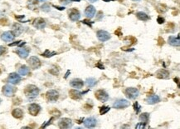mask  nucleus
Returning <instances> with one entry per match:
<instances>
[{
    "label": "nucleus",
    "instance_id": "nucleus-1",
    "mask_svg": "<svg viewBox=\"0 0 180 129\" xmlns=\"http://www.w3.org/2000/svg\"><path fill=\"white\" fill-rule=\"evenodd\" d=\"M24 93L27 96V97L30 99H33L38 95L39 89L34 85H28L25 88Z\"/></svg>",
    "mask_w": 180,
    "mask_h": 129
},
{
    "label": "nucleus",
    "instance_id": "nucleus-2",
    "mask_svg": "<svg viewBox=\"0 0 180 129\" xmlns=\"http://www.w3.org/2000/svg\"><path fill=\"white\" fill-rule=\"evenodd\" d=\"M139 90L135 88H128L125 90V95L130 99H135L139 96Z\"/></svg>",
    "mask_w": 180,
    "mask_h": 129
},
{
    "label": "nucleus",
    "instance_id": "nucleus-3",
    "mask_svg": "<svg viewBox=\"0 0 180 129\" xmlns=\"http://www.w3.org/2000/svg\"><path fill=\"white\" fill-rule=\"evenodd\" d=\"M95 97L97 98L99 101L102 102V103H105L106 102L107 100L109 99V95L106 92L103 90V89H100L98 90L95 93Z\"/></svg>",
    "mask_w": 180,
    "mask_h": 129
},
{
    "label": "nucleus",
    "instance_id": "nucleus-4",
    "mask_svg": "<svg viewBox=\"0 0 180 129\" xmlns=\"http://www.w3.org/2000/svg\"><path fill=\"white\" fill-rule=\"evenodd\" d=\"M129 106H130L129 101H127L125 99H119L117 101H115L113 104V107L117 109L125 108H128Z\"/></svg>",
    "mask_w": 180,
    "mask_h": 129
},
{
    "label": "nucleus",
    "instance_id": "nucleus-5",
    "mask_svg": "<svg viewBox=\"0 0 180 129\" xmlns=\"http://www.w3.org/2000/svg\"><path fill=\"white\" fill-rule=\"evenodd\" d=\"M46 95H47V98L49 102H56L59 97V93L56 90H49Z\"/></svg>",
    "mask_w": 180,
    "mask_h": 129
},
{
    "label": "nucleus",
    "instance_id": "nucleus-6",
    "mask_svg": "<svg viewBox=\"0 0 180 129\" xmlns=\"http://www.w3.org/2000/svg\"><path fill=\"white\" fill-rule=\"evenodd\" d=\"M15 91H16V88L9 84H7L3 88V93L6 97H13V94L15 93Z\"/></svg>",
    "mask_w": 180,
    "mask_h": 129
},
{
    "label": "nucleus",
    "instance_id": "nucleus-7",
    "mask_svg": "<svg viewBox=\"0 0 180 129\" xmlns=\"http://www.w3.org/2000/svg\"><path fill=\"white\" fill-rule=\"evenodd\" d=\"M28 63H29L30 67L33 69H37L41 66V61L39 60L38 58L37 57H31L28 60Z\"/></svg>",
    "mask_w": 180,
    "mask_h": 129
},
{
    "label": "nucleus",
    "instance_id": "nucleus-8",
    "mask_svg": "<svg viewBox=\"0 0 180 129\" xmlns=\"http://www.w3.org/2000/svg\"><path fill=\"white\" fill-rule=\"evenodd\" d=\"M98 39L101 42H106L110 38V34L105 30H100L97 32Z\"/></svg>",
    "mask_w": 180,
    "mask_h": 129
},
{
    "label": "nucleus",
    "instance_id": "nucleus-9",
    "mask_svg": "<svg viewBox=\"0 0 180 129\" xmlns=\"http://www.w3.org/2000/svg\"><path fill=\"white\" fill-rule=\"evenodd\" d=\"M58 125L60 128H70L72 127V122L69 118H62L59 121Z\"/></svg>",
    "mask_w": 180,
    "mask_h": 129
},
{
    "label": "nucleus",
    "instance_id": "nucleus-10",
    "mask_svg": "<svg viewBox=\"0 0 180 129\" xmlns=\"http://www.w3.org/2000/svg\"><path fill=\"white\" fill-rule=\"evenodd\" d=\"M70 85L75 89H81L84 86V82L80 78H74L70 82Z\"/></svg>",
    "mask_w": 180,
    "mask_h": 129
},
{
    "label": "nucleus",
    "instance_id": "nucleus-11",
    "mask_svg": "<svg viewBox=\"0 0 180 129\" xmlns=\"http://www.w3.org/2000/svg\"><path fill=\"white\" fill-rule=\"evenodd\" d=\"M97 124V121L95 117H88L86 120L84 121V126L87 128H92L95 127Z\"/></svg>",
    "mask_w": 180,
    "mask_h": 129
},
{
    "label": "nucleus",
    "instance_id": "nucleus-12",
    "mask_svg": "<svg viewBox=\"0 0 180 129\" xmlns=\"http://www.w3.org/2000/svg\"><path fill=\"white\" fill-rule=\"evenodd\" d=\"M40 110H41L40 106L38 105V104H36V103L31 104V105L29 106V108H28L29 113L32 115V116H37V115L39 113Z\"/></svg>",
    "mask_w": 180,
    "mask_h": 129
},
{
    "label": "nucleus",
    "instance_id": "nucleus-13",
    "mask_svg": "<svg viewBox=\"0 0 180 129\" xmlns=\"http://www.w3.org/2000/svg\"><path fill=\"white\" fill-rule=\"evenodd\" d=\"M21 81V77L16 73H13L9 75L8 78V82H10L11 84H17Z\"/></svg>",
    "mask_w": 180,
    "mask_h": 129
},
{
    "label": "nucleus",
    "instance_id": "nucleus-14",
    "mask_svg": "<svg viewBox=\"0 0 180 129\" xmlns=\"http://www.w3.org/2000/svg\"><path fill=\"white\" fill-rule=\"evenodd\" d=\"M82 93H81L78 89H72L69 92L70 97L74 100H80L82 97Z\"/></svg>",
    "mask_w": 180,
    "mask_h": 129
},
{
    "label": "nucleus",
    "instance_id": "nucleus-15",
    "mask_svg": "<svg viewBox=\"0 0 180 129\" xmlns=\"http://www.w3.org/2000/svg\"><path fill=\"white\" fill-rule=\"evenodd\" d=\"M85 14L88 18H92L95 14V8L92 5H90L85 10Z\"/></svg>",
    "mask_w": 180,
    "mask_h": 129
},
{
    "label": "nucleus",
    "instance_id": "nucleus-16",
    "mask_svg": "<svg viewBox=\"0 0 180 129\" xmlns=\"http://www.w3.org/2000/svg\"><path fill=\"white\" fill-rule=\"evenodd\" d=\"M69 18L71 21H77L79 20L81 18V14L78 10H77L76 9H71V13L69 14Z\"/></svg>",
    "mask_w": 180,
    "mask_h": 129
},
{
    "label": "nucleus",
    "instance_id": "nucleus-17",
    "mask_svg": "<svg viewBox=\"0 0 180 129\" xmlns=\"http://www.w3.org/2000/svg\"><path fill=\"white\" fill-rule=\"evenodd\" d=\"M14 34L12 32H5L2 34L1 38L4 42H11L14 39Z\"/></svg>",
    "mask_w": 180,
    "mask_h": 129
},
{
    "label": "nucleus",
    "instance_id": "nucleus-18",
    "mask_svg": "<svg viewBox=\"0 0 180 129\" xmlns=\"http://www.w3.org/2000/svg\"><path fill=\"white\" fill-rule=\"evenodd\" d=\"M160 98L157 95H151L149 97L146 98V103L148 104H155V103H160Z\"/></svg>",
    "mask_w": 180,
    "mask_h": 129
},
{
    "label": "nucleus",
    "instance_id": "nucleus-19",
    "mask_svg": "<svg viewBox=\"0 0 180 129\" xmlns=\"http://www.w3.org/2000/svg\"><path fill=\"white\" fill-rule=\"evenodd\" d=\"M156 77L158 78H163V79H166L169 77V73L165 69H160L156 73Z\"/></svg>",
    "mask_w": 180,
    "mask_h": 129
},
{
    "label": "nucleus",
    "instance_id": "nucleus-20",
    "mask_svg": "<svg viewBox=\"0 0 180 129\" xmlns=\"http://www.w3.org/2000/svg\"><path fill=\"white\" fill-rule=\"evenodd\" d=\"M33 25H34L37 28H38V29H42V28L46 26V23H45L44 19H42V18H38V19H36V20L34 21Z\"/></svg>",
    "mask_w": 180,
    "mask_h": 129
},
{
    "label": "nucleus",
    "instance_id": "nucleus-21",
    "mask_svg": "<svg viewBox=\"0 0 180 129\" xmlns=\"http://www.w3.org/2000/svg\"><path fill=\"white\" fill-rule=\"evenodd\" d=\"M168 44L172 45V46H174V47H178L180 44V41H179V37H174V36H171V37H169L168 38Z\"/></svg>",
    "mask_w": 180,
    "mask_h": 129
},
{
    "label": "nucleus",
    "instance_id": "nucleus-22",
    "mask_svg": "<svg viewBox=\"0 0 180 129\" xmlns=\"http://www.w3.org/2000/svg\"><path fill=\"white\" fill-rule=\"evenodd\" d=\"M18 54L19 55L20 58L22 59H26L28 54H29V50L27 49V48H23V47H22V48H19L18 50Z\"/></svg>",
    "mask_w": 180,
    "mask_h": 129
},
{
    "label": "nucleus",
    "instance_id": "nucleus-23",
    "mask_svg": "<svg viewBox=\"0 0 180 129\" xmlns=\"http://www.w3.org/2000/svg\"><path fill=\"white\" fill-rule=\"evenodd\" d=\"M13 32H14V35H20L21 33L23 32V27L19 25L18 24H15L13 26Z\"/></svg>",
    "mask_w": 180,
    "mask_h": 129
},
{
    "label": "nucleus",
    "instance_id": "nucleus-24",
    "mask_svg": "<svg viewBox=\"0 0 180 129\" xmlns=\"http://www.w3.org/2000/svg\"><path fill=\"white\" fill-rule=\"evenodd\" d=\"M12 115L15 118H22L23 116V112L20 108H16L12 112Z\"/></svg>",
    "mask_w": 180,
    "mask_h": 129
},
{
    "label": "nucleus",
    "instance_id": "nucleus-25",
    "mask_svg": "<svg viewBox=\"0 0 180 129\" xmlns=\"http://www.w3.org/2000/svg\"><path fill=\"white\" fill-rule=\"evenodd\" d=\"M30 69L27 66H22L19 69H18V73L20 74L21 76H26L27 74H29Z\"/></svg>",
    "mask_w": 180,
    "mask_h": 129
},
{
    "label": "nucleus",
    "instance_id": "nucleus-26",
    "mask_svg": "<svg viewBox=\"0 0 180 129\" xmlns=\"http://www.w3.org/2000/svg\"><path fill=\"white\" fill-rule=\"evenodd\" d=\"M136 16H137V18L142 21H147L149 19V17L146 13H145L143 12L137 13H136Z\"/></svg>",
    "mask_w": 180,
    "mask_h": 129
},
{
    "label": "nucleus",
    "instance_id": "nucleus-27",
    "mask_svg": "<svg viewBox=\"0 0 180 129\" xmlns=\"http://www.w3.org/2000/svg\"><path fill=\"white\" fill-rule=\"evenodd\" d=\"M149 114L147 113V112H145V113H143V114L140 115L139 120H140V122H141L142 123L146 124V123H148V121H149Z\"/></svg>",
    "mask_w": 180,
    "mask_h": 129
},
{
    "label": "nucleus",
    "instance_id": "nucleus-28",
    "mask_svg": "<svg viewBox=\"0 0 180 129\" xmlns=\"http://www.w3.org/2000/svg\"><path fill=\"white\" fill-rule=\"evenodd\" d=\"M96 82H97L96 79H95L93 78H87V79H86V84L88 86V87H90V88H92V87H94V86L96 84Z\"/></svg>",
    "mask_w": 180,
    "mask_h": 129
},
{
    "label": "nucleus",
    "instance_id": "nucleus-29",
    "mask_svg": "<svg viewBox=\"0 0 180 129\" xmlns=\"http://www.w3.org/2000/svg\"><path fill=\"white\" fill-rule=\"evenodd\" d=\"M110 108L109 107H106V106H103L100 108V114H106L107 112H109Z\"/></svg>",
    "mask_w": 180,
    "mask_h": 129
},
{
    "label": "nucleus",
    "instance_id": "nucleus-30",
    "mask_svg": "<svg viewBox=\"0 0 180 129\" xmlns=\"http://www.w3.org/2000/svg\"><path fill=\"white\" fill-rule=\"evenodd\" d=\"M134 108H135V111L136 112V113H138L139 112V109H140V106L138 103H135L134 104Z\"/></svg>",
    "mask_w": 180,
    "mask_h": 129
},
{
    "label": "nucleus",
    "instance_id": "nucleus-31",
    "mask_svg": "<svg viewBox=\"0 0 180 129\" xmlns=\"http://www.w3.org/2000/svg\"><path fill=\"white\" fill-rule=\"evenodd\" d=\"M158 42H159V45L160 46H162V45H164V40L161 37H160L159 38V40H158Z\"/></svg>",
    "mask_w": 180,
    "mask_h": 129
},
{
    "label": "nucleus",
    "instance_id": "nucleus-32",
    "mask_svg": "<svg viewBox=\"0 0 180 129\" xmlns=\"http://www.w3.org/2000/svg\"><path fill=\"white\" fill-rule=\"evenodd\" d=\"M115 33L116 34V35L118 36V37H121V36H122V32H121V30L120 29V28L116 30V31L115 32Z\"/></svg>",
    "mask_w": 180,
    "mask_h": 129
},
{
    "label": "nucleus",
    "instance_id": "nucleus-33",
    "mask_svg": "<svg viewBox=\"0 0 180 129\" xmlns=\"http://www.w3.org/2000/svg\"><path fill=\"white\" fill-rule=\"evenodd\" d=\"M5 47H3V46H0V56L3 55V53H4V52H5Z\"/></svg>",
    "mask_w": 180,
    "mask_h": 129
},
{
    "label": "nucleus",
    "instance_id": "nucleus-34",
    "mask_svg": "<svg viewBox=\"0 0 180 129\" xmlns=\"http://www.w3.org/2000/svg\"><path fill=\"white\" fill-rule=\"evenodd\" d=\"M164 18H162V17H159V18H158V23H159V24H163V23H164Z\"/></svg>",
    "mask_w": 180,
    "mask_h": 129
},
{
    "label": "nucleus",
    "instance_id": "nucleus-35",
    "mask_svg": "<svg viewBox=\"0 0 180 129\" xmlns=\"http://www.w3.org/2000/svg\"><path fill=\"white\" fill-rule=\"evenodd\" d=\"M100 63H101V62H99V63L96 65V67L100 68V69H104V66L103 65H100Z\"/></svg>",
    "mask_w": 180,
    "mask_h": 129
},
{
    "label": "nucleus",
    "instance_id": "nucleus-36",
    "mask_svg": "<svg viewBox=\"0 0 180 129\" xmlns=\"http://www.w3.org/2000/svg\"><path fill=\"white\" fill-rule=\"evenodd\" d=\"M66 3H68L69 2H71V1H74V0H63Z\"/></svg>",
    "mask_w": 180,
    "mask_h": 129
},
{
    "label": "nucleus",
    "instance_id": "nucleus-37",
    "mask_svg": "<svg viewBox=\"0 0 180 129\" xmlns=\"http://www.w3.org/2000/svg\"><path fill=\"white\" fill-rule=\"evenodd\" d=\"M90 2H92V3H94V2H96L97 0H89Z\"/></svg>",
    "mask_w": 180,
    "mask_h": 129
},
{
    "label": "nucleus",
    "instance_id": "nucleus-38",
    "mask_svg": "<svg viewBox=\"0 0 180 129\" xmlns=\"http://www.w3.org/2000/svg\"><path fill=\"white\" fill-rule=\"evenodd\" d=\"M133 1H140V0H133Z\"/></svg>",
    "mask_w": 180,
    "mask_h": 129
},
{
    "label": "nucleus",
    "instance_id": "nucleus-39",
    "mask_svg": "<svg viewBox=\"0 0 180 129\" xmlns=\"http://www.w3.org/2000/svg\"><path fill=\"white\" fill-rule=\"evenodd\" d=\"M0 103H1V99H0Z\"/></svg>",
    "mask_w": 180,
    "mask_h": 129
}]
</instances>
